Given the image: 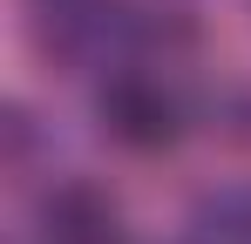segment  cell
<instances>
[{"label":"cell","instance_id":"obj_1","mask_svg":"<svg viewBox=\"0 0 251 244\" xmlns=\"http://www.w3.org/2000/svg\"><path fill=\"white\" fill-rule=\"evenodd\" d=\"M95 116H102V129L123 149H170L183 136V95L156 68H116V75L102 81Z\"/></svg>","mask_w":251,"mask_h":244},{"label":"cell","instance_id":"obj_2","mask_svg":"<svg viewBox=\"0 0 251 244\" xmlns=\"http://www.w3.org/2000/svg\"><path fill=\"white\" fill-rule=\"evenodd\" d=\"M41 244H129L116 197L102 183H54L41 197Z\"/></svg>","mask_w":251,"mask_h":244},{"label":"cell","instance_id":"obj_3","mask_svg":"<svg viewBox=\"0 0 251 244\" xmlns=\"http://www.w3.org/2000/svg\"><path fill=\"white\" fill-rule=\"evenodd\" d=\"M190 244H251V183L245 190H217L190 217Z\"/></svg>","mask_w":251,"mask_h":244}]
</instances>
